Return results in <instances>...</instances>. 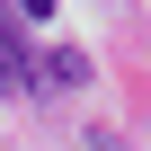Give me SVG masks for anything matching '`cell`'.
Here are the masks:
<instances>
[{"instance_id":"2","label":"cell","mask_w":151,"mask_h":151,"mask_svg":"<svg viewBox=\"0 0 151 151\" xmlns=\"http://www.w3.org/2000/svg\"><path fill=\"white\" fill-rule=\"evenodd\" d=\"M80 151H124V142H116V133H89V142H80Z\"/></svg>"},{"instance_id":"1","label":"cell","mask_w":151,"mask_h":151,"mask_svg":"<svg viewBox=\"0 0 151 151\" xmlns=\"http://www.w3.org/2000/svg\"><path fill=\"white\" fill-rule=\"evenodd\" d=\"M0 89H36V53H27L18 18H0Z\"/></svg>"}]
</instances>
